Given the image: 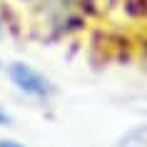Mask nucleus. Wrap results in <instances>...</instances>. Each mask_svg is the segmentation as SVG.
<instances>
[{
  "label": "nucleus",
  "mask_w": 147,
  "mask_h": 147,
  "mask_svg": "<svg viewBox=\"0 0 147 147\" xmlns=\"http://www.w3.org/2000/svg\"><path fill=\"white\" fill-rule=\"evenodd\" d=\"M8 78H10V82H13V87L18 92H23L25 97L38 100V102H47L57 92L55 82L47 75H42L38 67H32L28 62H20V60L8 65Z\"/></svg>",
  "instance_id": "1"
},
{
  "label": "nucleus",
  "mask_w": 147,
  "mask_h": 147,
  "mask_svg": "<svg viewBox=\"0 0 147 147\" xmlns=\"http://www.w3.org/2000/svg\"><path fill=\"white\" fill-rule=\"evenodd\" d=\"M112 3H115V0H107V5H112Z\"/></svg>",
  "instance_id": "6"
},
{
  "label": "nucleus",
  "mask_w": 147,
  "mask_h": 147,
  "mask_svg": "<svg viewBox=\"0 0 147 147\" xmlns=\"http://www.w3.org/2000/svg\"><path fill=\"white\" fill-rule=\"evenodd\" d=\"M0 125H5V127H10V125H13L10 112H8V110H3V107H0Z\"/></svg>",
  "instance_id": "4"
},
{
  "label": "nucleus",
  "mask_w": 147,
  "mask_h": 147,
  "mask_svg": "<svg viewBox=\"0 0 147 147\" xmlns=\"http://www.w3.org/2000/svg\"><path fill=\"white\" fill-rule=\"evenodd\" d=\"M0 72H3V62H0Z\"/></svg>",
  "instance_id": "7"
},
{
  "label": "nucleus",
  "mask_w": 147,
  "mask_h": 147,
  "mask_svg": "<svg viewBox=\"0 0 147 147\" xmlns=\"http://www.w3.org/2000/svg\"><path fill=\"white\" fill-rule=\"evenodd\" d=\"M115 147H147V122L145 125H135L127 132H122L117 137Z\"/></svg>",
  "instance_id": "2"
},
{
  "label": "nucleus",
  "mask_w": 147,
  "mask_h": 147,
  "mask_svg": "<svg viewBox=\"0 0 147 147\" xmlns=\"http://www.w3.org/2000/svg\"><path fill=\"white\" fill-rule=\"evenodd\" d=\"M0 147H28V145L18 142V140H10V137H0Z\"/></svg>",
  "instance_id": "3"
},
{
  "label": "nucleus",
  "mask_w": 147,
  "mask_h": 147,
  "mask_svg": "<svg viewBox=\"0 0 147 147\" xmlns=\"http://www.w3.org/2000/svg\"><path fill=\"white\" fill-rule=\"evenodd\" d=\"M0 35H3V18H0Z\"/></svg>",
  "instance_id": "5"
}]
</instances>
